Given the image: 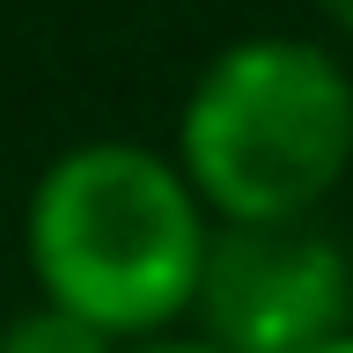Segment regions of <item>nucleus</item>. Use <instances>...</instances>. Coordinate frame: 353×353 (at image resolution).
Masks as SVG:
<instances>
[{
  "label": "nucleus",
  "mask_w": 353,
  "mask_h": 353,
  "mask_svg": "<svg viewBox=\"0 0 353 353\" xmlns=\"http://www.w3.org/2000/svg\"><path fill=\"white\" fill-rule=\"evenodd\" d=\"M214 214L199 206L176 154L140 140H81L30 184L22 258L37 302H59L118 346L170 339L192 316Z\"/></svg>",
  "instance_id": "f257e3e1"
},
{
  "label": "nucleus",
  "mask_w": 353,
  "mask_h": 353,
  "mask_svg": "<svg viewBox=\"0 0 353 353\" xmlns=\"http://www.w3.org/2000/svg\"><path fill=\"white\" fill-rule=\"evenodd\" d=\"M176 170L214 221H309L353 176V74L316 37H236L176 110Z\"/></svg>",
  "instance_id": "f03ea898"
},
{
  "label": "nucleus",
  "mask_w": 353,
  "mask_h": 353,
  "mask_svg": "<svg viewBox=\"0 0 353 353\" xmlns=\"http://www.w3.org/2000/svg\"><path fill=\"white\" fill-rule=\"evenodd\" d=\"M192 324L221 353H302L353 324V258L309 221H214Z\"/></svg>",
  "instance_id": "7ed1b4c3"
},
{
  "label": "nucleus",
  "mask_w": 353,
  "mask_h": 353,
  "mask_svg": "<svg viewBox=\"0 0 353 353\" xmlns=\"http://www.w3.org/2000/svg\"><path fill=\"white\" fill-rule=\"evenodd\" d=\"M0 353H125V346L59 302H30L0 324Z\"/></svg>",
  "instance_id": "20e7f679"
},
{
  "label": "nucleus",
  "mask_w": 353,
  "mask_h": 353,
  "mask_svg": "<svg viewBox=\"0 0 353 353\" xmlns=\"http://www.w3.org/2000/svg\"><path fill=\"white\" fill-rule=\"evenodd\" d=\"M125 353H221V346H206L199 331H176V339H140V346H125Z\"/></svg>",
  "instance_id": "39448f33"
},
{
  "label": "nucleus",
  "mask_w": 353,
  "mask_h": 353,
  "mask_svg": "<svg viewBox=\"0 0 353 353\" xmlns=\"http://www.w3.org/2000/svg\"><path fill=\"white\" fill-rule=\"evenodd\" d=\"M316 15H324L339 37H353V0H316Z\"/></svg>",
  "instance_id": "423d86ee"
},
{
  "label": "nucleus",
  "mask_w": 353,
  "mask_h": 353,
  "mask_svg": "<svg viewBox=\"0 0 353 353\" xmlns=\"http://www.w3.org/2000/svg\"><path fill=\"white\" fill-rule=\"evenodd\" d=\"M302 353H353V324L331 331V339H316V346H302Z\"/></svg>",
  "instance_id": "0eeeda50"
}]
</instances>
